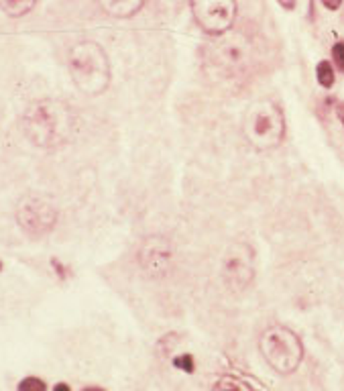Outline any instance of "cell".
<instances>
[{
  "label": "cell",
  "mask_w": 344,
  "mask_h": 391,
  "mask_svg": "<svg viewBox=\"0 0 344 391\" xmlns=\"http://www.w3.org/2000/svg\"><path fill=\"white\" fill-rule=\"evenodd\" d=\"M69 71L74 84L88 96H100L110 84L106 51L94 41H82L69 51Z\"/></svg>",
  "instance_id": "2"
},
{
  "label": "cell",
  "mask_w": 344,
  "mask_h": 391,
  "mask_svg": "<svg viewBox=\"0 0 344 391\" xmlns=\"http://www.w3.org/2000/svg\"><path fill=\"white\" fill-rule=\"evenodd\" d=\"M259 348L267 365L277 371L280 375H291L303 361L301 338L285 326L267 328L259 341Z\"/></svg>",
  "instance_id": "3"
},
{
  "label": "cell",
  "mask_w": 344,
  "mask_h": 391,
  "mask_svg": "<svg viewBox=\"0 0 344 391\" xmlns=\"http://www.w3.org/2000/svg\"><path fill=\"white\" fill-rule=\"evenodd\" d=\"M82 391H104L102 387H96V385H92V387H84Z\"/></svg>",
  "instance_id": "20"
},
{
  "label": "cell",
  "mask_w": 344,
  "mask_h": 391,
  "mask_svg": "<svg viewBox=\"0 0 344 391\" xmlns=\"http://www.w3.org/2000/svg\"><path fill=\"white\" fill-rule=\"evenodd\" d=\"M173 367L186 371V373H194V359H192V355H179V357H175L173 359Z\"/></svg>",
  "instance_id": "15"
},
{
  "label": "cell",
  "mask_w": 344,
  "mask_h": 391,
  "mask_svg": "<svg viewBox=\"0 0 344 391\" xmlns=\"http://www.w3.org/2000/svg\"><path fill=\"white\" fill-rule=\"evenodd\" d=\"M22 121L27 139L43 149H53L67 143L76 129V114L65 102L57 100L33 102Z\"/></svg>",
  "instance_id": "1"
},
{
  "label": "cell",
  "mask_w": 344,
  "mask_h": 391,
  "mask_svg": "<svg viewBox=\"0 0 344 391\" xmlns=\"http://www.w3.org/2000/svg\"><path fill=\"white\" fill-rule=\"evenodd\" d=\"M322 4L326 8H330V11H336L343 4V0H322Z\"/></svg>",
  "instance_id": "17"
},
{
  "label": "cell",
  "mask_w": 344,
  "mask_h": 391,
  "mask_svg": "<svg viewBox=\"0 0 344 391\" xmlns=\"http://www.w3.org/2000/svg\"><path fill=\"white\" fill-rule=\"evenodd\" d=\"M277 2H280L283 8H289V11L296 6V0H277Z\"/></svg>",
  "instance_id": "18"
},
{
  "label": "cell",
  "mask_w": 344,
  "mask_h": 391,
  "mask_svg": "<svg viewBox=\"0 0 344 391\" xmlns=\"http://www.w3.org/2000/svg\"><path fill=\"white\" fill-rule=\"evenodd\" d=\"M224 277L235 289L247 287L253 280V251L247 245H237L224 259Z\"/></svg>",
  "instance_id": "7"
},
{
  "label": "cell",
  "mask_w": 344,
  "mask_h": 391,
  "mask_svg": "<svg viewBox=\"0 0 344 391\" xmlns=\"http://www.w3.org/2000/svg\"><path fill=\"white\" fill-rule=\"evenodd\" d=\"M214 391H251L245 383H240L237 379H233V377H224V379H220L218 383H216Z\"/></svg>",
  "instance_id": "13"
},
{
  "label": "cell",
  "mask_w": 344,
  "mask_h": 391,
  "mask_svg": "<svg viewBox=\"0 0 344 391\" xmlns=\"http://www.w3.org/2000/svg\"><path fill=\"white\" fill-rule=\"evenodd\" d=\"M192 13L202 31L210 35L226 33L237 17L235 0H192Z\"/></svg>",
  "instance_id": "5"
},
{
  "label": "cell",
  "mask_w": 344,
  "mask_h": 391,
  "mask_svg": "<svg viewBox=\"0 0 344 391\" xmlns=\"http://www.w3.org/2000/svg\"><path fill=\"white\" fill-rule=\"evenodd\" d=\"M139 259H141L145 269H149L151 273L157 275V273H161V267H165L170 263L172 251H170L167 242H161V239L153 237L143 245V249L139 253Z\"/></svg>",
  "instance_id": "9"
},
{
  "label": "cell",
  "mask_w": 344,
  "mask_h": 391,
  "mask_svg": "<svg viewBox=\"0 0 344 391\" xmlns=\"http://www.w3.org/2000/svg\"><path fill=\"white\" fill-rule=\"evenodd\" d=\"M245 132L259 149L277 147L285 135V121L281 110L273 102H261L247 114Z\"/></svg>",
  "instance_id": "4"
},
{
  "label": "cell",
  "mask_w": 344,
  "mask_h": 391,
  "mask_svg": "<svg viewBox=\"0 0 344 391\" xmlns=\"http://www.w3.org/2000/svg\"><path fill=\"white\" fill-rule=\"evenodd\" d=\"M17 220L27 235L41 237L55 226L57 210L43 198L27 196V198H22L19 208H17Z\"/></svg>",
  "instance_id": "6"
},
{
  "label": "cell",
  "mask_w": 344,
  "mask_h": 391,
  "mask_svg": "<svg viewBox=\"0 0 344 391\" xmlns=\"http://www.w3.org/2000/svg\"><path fill=\"white\" fill-rule=\"evenodd\" d=\"M53 391H71V390H69V385H67V383H57V385L53 387Z\"/></svg>",
  "instance_id": "19"
},
{
  "label": "cell",
  "mask_w": 344,
  "mask_h": 391,
  "mask_svg": "<svg viewBox=\"0 0 344 391\" xmlns=\"http://www.w3.org/2000/svg\"><path fill=\"white\" fill-rule=\"evenodd\" d=\"M102 11L114 19H129L137 15L145 0H98Z\"/></svg>",
  "instance_id": "10"
},
{
  "label": "cell",
  "mask_w": 344,
  "mask_h": 391,
  "mask_svg": "<svg viewBox=\"0 0 344 391\" xmlns=\"http://www.w3.org/2000/svg\"><path fill=\"white\" fill-rule=\"evenodd\" d=\"M332 60H334L336 67L344 71V43H336L332 47Z\"/></svg>",
  "instance_id": "16"
},
{
  "label": "cell",
  "mask_w": 344,
  "mask_h": 391,
  "mask_svg": "<svg viewBox=\"0 0 344 391\" xmlns=\"http://www.w3.org/2000/svg\"><path fill=\"white\" fill-rule=\"evenodd\" d=\"M214 49V65L224 74L238 76L247 67V47L238 39H228L212 47Z\"/></svg>",
  "instance_id": "8"
},
{
  "label": "cell",
  "mask_w": 344,
  "mask_h": 391,
  "mask_svg": "<svg viewBox=\"0 0 344 391\" xmlns=\"http://www.w3.org/2000/svg\"><path fill=\"white\" fill-rule=\"evenodd\" d=\"M338 116H340V121H343L344 125V107H340V114H338Z\"/></svg>",
  "instance_id": "21"
},
{
  "label": "cell",
  "mask_w": 344,
  "mask_h": 391,
  "mask_svg": "<svg viewBox=\"0 0 344 391\" xmlns=\"http://www.w3.org/2000/svg\"><path fill=\"white\" fill-rule=\"evenodd\" d=\"M0 269H2V263H0Z\"/></svg>",
  "instance_id": "22"
},
{
  "label": "cell",
  "mask_w": 344,
  "mask_h": 391,
  "mask_svg": "<svg viewBox=\"0 0 344 391\" xmlns=\"http://www.w3.org/2000/svg\"><path fill=\"white\" fill-rule=\"evenodd\" d=\"M316 76H318V82L324 88H330L334 84V67L330 62H320L318 69H316Z\"/></svg>",
  "instance_id": "12"
},
{
  "label": "cell",
  "mask_w": 344,
  "mask_h": 391,
  "mask_svg": "<svg viewBox=\"0 0 344 391\" xmlns=\"http://www.w3.org/2000/svg\"><path fill=\"white\" fill-rule=\"evenodd\" d=\"M35 4H37V0H0V11L6 17L19 19V17H25L27 13H31L35 8Z\"/></svg>",
  "instance_id": "11"
},
{
  "label": "cell",
  "mask_w": 344,
  "mask_h": 391,
  "mask_svg": "<svg viewBox=\"0 0 344 391\" xmlns=\"http://www.w3.org/2000/svg\"><path fill=\"white\" fill-rule=\"evenodd\" d=\"M17 391H47L43 379L39 377H25L21 383H19V390Z\"/></svg>",
  "instance_id": "14"
}]
</instances>
